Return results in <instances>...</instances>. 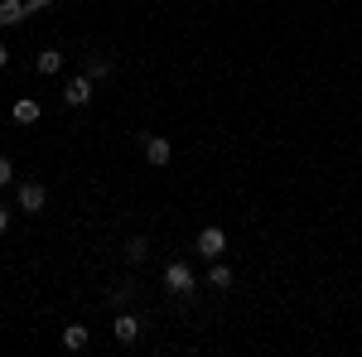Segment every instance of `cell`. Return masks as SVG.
Wrapping results in <instances>:
<instances>
[{
    "label": "cell",
    "mask_w": 362,
    "mask_h": 357,
    "mask_svg": "<svg viewBox=\"0 0 362 357\" xmlns=\"http://www.w3.org/2000/svg\"><path fill=\"white\" fill-rule=\"evenodd\" d=\"M116 338H121V343H136V338H140V324L131 319V314H121V319H116Z\"/></svg>",
    "instance_id": "obj_8"
},
{
    "label": "cell",
    "mask_w": 362,
    "mask_h": 357,
    "mask_svg": "<svg viewBox=\"0 0 362 357\" xmlns=\"http://www.w3.org/2000/svg\"><path fill=\"white\" fill-rule=\"evenodd\" d=\"M5 227H10V208L0 203V232H5Z\"/></svg>",
    "instance_id": "obj_16"
},
{
    "label": "cell",
    "mask_w": 362,
    "mask_h": 357,
    "mask_svg": "<svg viewBox=\"0 0 362 357\" xmlns=\"http://www.w3.org/2000/svg\"><path fill=\"white\" fill-rule=\"evenodd\" d=\"M15 121H20V126H34V121H39V102H34V97H20V102H15Z\"/></svg>",
    "instance_id": "obj_7"
},
{
    "label": "cell",
    "mask_w": 362,
    "mask_h": 357,
    "mask_svg": "<svg viewBox=\"0 0 362 357\" xmlns=\"http://www.w3.org/2000/svg\"><path fill=\"white\" fill-rule=\"evenodd\" d=\"M44 203H49L44 184H20V213H44Z\"/></svg>",
    "instance_id": "obj_3"
},
{
    "label": "cell",
    "mask_w": 362,
    "mask_h": 357,
    "mask_svg": "<svg viewBox=\"0 0 362 357\" xmlns=\"http://www.w3.org/2000/svg\"><path fill=\"white\" fill-rule=\"evenodd\" d=\"M29 15V5H20V0H5L0 5V25H15V20H25Z\"/></svg>",
    "instance_id": "obj_9"
},
{
    "label": "cell",
    "mask_w": 362,
    "mask_h": 357,
    "mask_svg": "<svg viewBox=\"0 0 362 357\" xmlns=\"http://www.w3.org/2000/svg\"><path fill=\"white\" fill-rule=\"evenodd\" d=\"M5 63H10V49H5V44H0V68H5Z\"/></svg>",
    "instance_id": "obj_17"
},
{
    "label": "cell",
    "mask_w": 362,
    "mask_h": 357,
    "mask_svg": "<svg viewBox=\"0 0 362 357\" xmlns=\"http://www.w3.org/2000/svg\"><path fill=\"white\" fill-rule=\"evenodd\" d=\"M87 343H92V329H87V324H68V329H63V348H73V353H83Z\"/></svg>",
    "instance_id": "obj_5"
},
{
    "label": "cell",
    "mask_w": 362,
    "mask_h": 357,
    "mask_svg": "<svg viewBox=\"0 0 362 357\" xmlns=\"http://www.w3.org/2000/svg\"><path fill=\"white\" fill-rule=\"evenodd\" d=\"M112 73V58H87V78L97 83V78H107Z\"/></svg>",
    "instance_id": "obj_13"
},
{
    "label": "cell",
    "mask_w": 362,
    "mask_h": 357,
    "mask_svg": "<svg viewBox=\"0 0 362 357\" xmlns=\"http://www.w3.org/2000/svg\"><path fill=\"white\" fill-rule=\"evenodd\" d=\"M223 251H227L223 227H203V232H198V256H223Z\"/></svg>",
    "instance_id": "obj_2"
},
{
    "label": "cell",
    "mask_w": 362,
    "mask_h": 357,
    "mask_svg": "<svg viewBox=\"0 0 362 357\" xmlns=\"http://www.w3.org/2000/svg\"><path fill=\"white\" fill-rule=\"evenodd\" d=\"M145 160H150V165H169V140L165 136H150V140H145Z\"/></svg>",
    "instance_id": "obj_6"
},
{
    "label": "cell",
    "mask_w": 362,
    "mask_h": 357,
    "mask_svg": "<svg viewBox=\"0 0 362 357\" xmlns=\"http://www.w3.org/2000/svg\"><path fill=\"white\" fill-rule=\"evenodd\" d=\"M145 251H150V242H145V237H131V242H126V261L136 266V261H145Z\"/></svg>",
    "instance_id": "obj_11"
},
{
    "label": "cell",
    "mask_w": 362,
    "mask_h": 357,
    "mask_svg": "<svg viewBox=\"0 0 362 357\" xmlns=\"http://www.w3.org/2000/svg\"><path fill=\"white\" fill-rule=\"evenodd\" d=\"M63 97H68V107H87V102H92V78H73V83L63 87Z\"/></svg>",
    "instance_id": "obj_4"
},
{
    "label": "cell",
    "mask_w": 362,
    "mask_h": 357,
    "mask_svg": "<svg viewBox=\"0 0 362 357\" xmlns=\"http://www.w3.org/2000/svg\"><path fill=\"white\" fill-rule=\"evenodd\" d=\"M165 285H169V295H194V271L184 266V261H169L165 266Z\"/></svg>",
    "instance_id": "obj_1"
},
{
    "label": "cell",
    "mask_w": 362,
    "mask_h": 357,
    "mask_svg": "<svg viewBox=\"0 0 362 357\" xmlns=\"http://www.w3.org/2000/svg\"><path fill=\"white\" fill-rule=\"evenodd\" d=\"M10 179H15V165H10V160H5V155H0V189H5V184H10Z\"/></svg>",
    "instance_id": "obj_15"
},
{
    "label": "cell",
    "mask_w": 362,
    "mask_h": 357,
    "mask_svg": "<svg viewBox=\"0 0 362 357\" xmlns=\"http://www.w3.org/2000/svg\"><path fill=\"white\" fill-rule=\"evenodd\" d=\"M208 285H213V290H232V271H227V266H213V271H208Z\"/></svg>",
    "instance_id": "obj_12"
},
{
    "label": "cell",
    "mask_w": 362,
    "mask_h": 357,
    "mask_svg": "<svg viewBox=\"0 0 362 357\" xmlns=\"http://www.w3.org/2000/svg\"><path fill=\"white\" fill-rule=\"evenodd\" d=\"M131 295H136V280H121V290H116V304H126Z\"/></svg>",
    "instance_id": "obj_14"
},
{
    "label": "cell",
    "mask_w": 362,
    "mask_h": 357,
    "mask_svg": "<svg viewBox=\"0 0 362 357\" xmlns=\"http://www.w3.org/2000/svg\"><path fill=\"white\" fill-rule=\"evenodd\" d=\"M34 68H39V73H58V68H63V54H58V49H44V54L34 58Z\"/></svg>",
    "instance_id": "obj_10"
}]
</instances>
